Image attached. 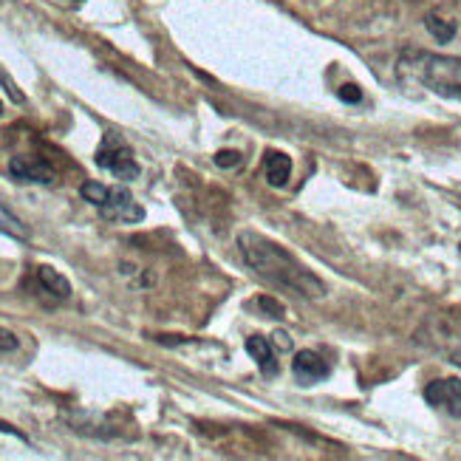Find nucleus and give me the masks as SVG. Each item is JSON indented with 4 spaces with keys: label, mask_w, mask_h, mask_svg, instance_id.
Listing matches in <instances>:
<instances>
[{
    "label": "nucleus",
    "mask_w": 461,
    "mask_h": 461,
    "mask_svg": "<svg viewBox=\"0 0 461 461\" xmlns=\"http://www.w3.org/2000/svg\"><path fill=\"white\" fill-rule=\"evenodd\" d=\"M238 249H240V258H244V264L258 277H264L267 284H272L277 289H286V292H294L300 297H314V300L326 294L323 280L300 264L292 252H286L280 244H275V240L247 230V232L238 235Z\"/></svg>",
    "instance_id": "1"
},
{
    "label": "nucleus",
    "mask_w": 461,
    "mask_h": 461,
    "mask_svg": "<svg viewBox=\"0 0 461 461\" xmlns=\"http://www.w3.org/2000/svg\"><path fill=\"white\" fill-rule=\"evenodd\" d=\"M405 57H408L405 66H411L430 91L450 96V99H461V59L419 54V51H411Z\"/></svg>",
    "instance_id": "2"
},
{
    "label": "nucleus",
    "mask_w": 461,
    "mask_h": 461,
    "mask_svg": "<svg viewBox=\"0 0 461 461\" xmlns=\"http://www.w3.org/2000/svg\"><path fill=\"white\" fill-rule=\"evenodd\" d=\"M79 195L86 198L91 207L99 210V215L116 224H139L145 218V210L133 202V195L125 187H108L99 182H86L79 187Z\"/></svg>",
    "instance_id": "3"
},
{
    "label": "nucleus",
    "mask_w": 461,
    "mask_h": 461,
    "mask_svg": "<svg viewBox=\"0 0 461 461\" xmlns=\"http://www.w3.org/2000/svg\"><path fill=\"white\" fill-rule=\"evenodd\" d=\"M94 162H96V167H103V170L113 173L116 178H122V182H133V178H139V173H142V167H139V162L133 158V150L128 148L125 139L116 133L103 136Z\"/></svg>",
    "instance_id": "4"
},
{
    "label": "nucleus",
    "mask_w": 461,
    "mask_h": 461,
    "mask_svg": "<svg viewBox=\"0 0 461 461\" xmlns=\"http://www.w3.org/2000/svg\"><path fill=\"white\" fill-rule=\"evenodd\" d=\"M9 176L23 185H54V167L40 156H12L9 158Z\"/></svg>",
    "instance_id": "5"
},
{
    "label": "nucleus",
    "mask_w": 461,
    "mask_h": 461,
    "mask_svg": "<svg viewBox=\"0 0 461 461\" xmlns=\"http://www.w3.org/2000/svg\"><path fill=\"white\" fill-rule=\"evenodd\" d=\"M425 399H428V405L461 419V379L456 376L436 379V383L425 388Z\"/></svg>",
    "instance_id": "6"
},
{
    "label": "nucleus",
    "mask_w": 461,
    "mask_h": 461,
    "mask_svg": "<svg viewBox=\"0 0 461 461\" xmlns=\"http://www.w3.org/2000/svg\"><path fill=\"white\" fill-rule=\"evenodd\" d=\"M292 371L294 376L300 379L303 385H312V383H320V379H326L331 374L329 363L320 354L314 351H297L294 359H292Z\"/></svg>",
    "instance_id": "7"
},
{
    "label": "nucleus",
    "mask_w": 461,
    "mask_h": 461,
    "mask_svg": "<svg viewBox=\"0 0 461 461\" xmlns=\"http://www.w3.org/2000/svg\"><path fill=\"white\" fill-rule=\"evenodd\" d=\"M247 351L249 357L258 363V368L264 371L267 376H275L280 371V363H277V348L272 346V339H264V337H249L247 339Z\"/></svg>",
    "instance_id": "8"
},
{
    "label": "nucleus",
    "mask_w": 461,
    "mask_h": 461,
    "mask_svg": "<svg viewBox=\"0 0 461 461\" xmlns=\"http://www.w3.org/2000/svg\"><path fill=\"white\" fill-rule=\"evenodd\" d=\"M264 173L272 187H286L289 176H292V158L280 150H269L264 156Z\"/></svg>",
    "instance_id": "9"
},
{
    "label": "nucleus",
    "mask_w": 461,
    "mask_h": 461,
    "mask_svg": "<svg viewBox=\"0 0 461 461\" xmlns=\"http://www.w3.org/2000/svg\"><path fill=\"white\" fill-rule=\"evenodd\" d=\"M37 280H40V286H43L51 297L57 300H68L71 297V284H68V277H63L57 269L51 267H40L37 269Z\"/></svg>",
    "instance_id": "10"
},
{
    "label": "nucleus",
    "mask_w": 461,
    "mask_h": 461,
    "mask_svg": "<svg viewBox=\"0 0 461 461\" xmlns=\"http://www.w3.org/2000/svg\"><path fill=\"white\" fill-rule=\"evenodd\" d=\"M0 235H9L14 240H29V227L4 204H0Z\"/></svg>",
    "instance_id": "11"
},
{
    "label": "nucleus",
    "mask_w": 461,
    "mask_h": 461,
    "mask_svg": "<svg viewBox=\"0 0 461 461\" xmlns=\"http://www.w3.org/2000/svg\"><path fill=\"white\" fill-rule=\"evenodd\" d=\"M425 26H428V32L438 40V43H447V40H453V34H456V23L453 20H445L442 17H436V14H430L428 20H425Z\"/></svg>",
    "instance_id": "12"
},
{
    "label": "nucleus",
    "mask_w": 461,
    "mask_h": 461,
    "mask_svg": "<svg viewBox=\"0 0 461 461\" xmlns=\"http://www.w3.org/2000/svg\"><path fill=\"white\" fill-rule=\"evenodd\" d=\"M0 86H4V88H6V94H9V96L14 99V103H17V105H23V103H26V96H23V91H20V88L14 86V79H12V77H9V74L4 71V68H0Z\"/></svg>",
    "instance_id": "13"
},
{
    "label": "nucleus",
    "mask_w": 461,
    "mask_h": 461,
    "mask_svg": "<svg viewBox=\"0 0 461 461\" xmlns=\"http://www.w3.org/2000/svg\"><path fill=\"white\" fill-rule=\"evenodd\" d=\"M215 165L218 167H235V165H240V153L238 150H221L215 156Z\"/></svg>",
    "instance_id": "14"
},
{
    "label": "nucleus",
    "mask_w": 461,
    "mask_h": 461,
    "mask_svg": "<svg viewBox=\"0 0 461 461\" xmlns=\"http://www.w3.org/2000/svg\"><path fill=\"white\" fill-rule=\"evenodd\" d=\"M14 348H17V337L9 329H0V354L14 351Z\"/></svg>",
    "instance_id": "15"
},
{
    "label": "nucleus",
    "mask_w": 461,
    "mask_h": 461,
    "mask_svg": "<svg viewBox=\"0 0 461 461\" xmlns=\"http://www.w3.org/2000/svg\"><path fill=\"white\" fill-rule=\"evenodd\" d=\"M272 346H275L277 351H292V337H289L286 331H275V334H272Z\"/></svg>",
    "instance_id": "16"
},
{
    "label": "nucleus",
    "mask_w": 461,
    "mask_h": 461,
    "mask_svg": "<svg viewBox=\"0 0 461 461\" xmlns=\"http://www.w3.org/2000/svg\"><path fill=\"white\" fill-rule=\"evenodd\" d=\"M258 303H260V309H269V312H272V317H284V306L275 303L272 297H260Z\"/></svg>",
    "instance_id": "17"
},
{
    "label": "nucleus",
    "mask_w": 461,
    "mask_h": 461,
    "mask_svg": "<svg viewBox=\"0 0 461 461\" xmlns=\"http://www.w3.org/2000/svg\"><path fill=\"white\" fill-rule=\"evenodd\" d=\"M359 96H363V94H359L357 86H343V88H339V99H346V103H359Z\"/></svg>",
    "instance_id": "18"
},
{
    "label": "nucleus",
    "mask_w": 461,
    "mask_h": 461,
    "mask_svg": "<svg viewBox=\"0 0 461 461\" xmlns=\"http://www.w3.org/2000/svg\"><path fill=\"white\" fill-rule=\"evenodd\" d=\"M0 116H4V103H0Z\"/></svg>",
    "instance_id": "19"
},
{
    "label": "nucleus",
    "mask_w": 461,
    "mask_h": 461,
    "mask_svg": "<svg viewBox=\"0 0 461 461\" xmlns=\"http://www.w3.org/2000/svg\"><path fill=\"white\" fill-rule=\"evenodd\" d=\"M458 249H461V247H458Z\"/></svg>",
    "instance_id": "20"
}]
</instances>
